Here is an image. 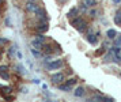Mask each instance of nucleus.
<instances>
[{"label":"nucleus","instance_id":"obj_1","mask_svg":"<svg viewBox=\"0 0 121 102\" xmlns=\"http://www.w3.org/2000/svg\"><path fill=\"white\" fill-rule=\"evenodd\" d=\"M72 26L75 27L76 30H79L80 33H83L86 29H87V23H86V21L83 19V18H75V19H72Z\"/></svg>","mask_w":121,"mask_h":102},{"label":"nucleus","instance_id":"obj_2","mask_svg":"<svg viewBox=\"0 0 121 102\" xmlns=\"http://www.w3.org/2000/svg\"><path fill=\"white\" fill-rule=\"evenodd\" d=\"M44 44H45V37L44 35H37V37L31 41V45H33L35 49H41Z\"/></svg>","mask_w":121,"mask_h":102},{"label":"nucleus","instance_id":"obj_3","mask_svg":"<svg viewBox=\"0 0 121 102\" xmlns=\"http://www.w3.org/2000/svg\"><path fill=\"white\" fill-rule=\"evenodd\" d=\"M46 65H48L49 70H59V68H61V65H63V60L57 59L55 61H49Z\"/></svg>","mask_w":121,"mask_h":102},{"label":"nucleus","instance_id":"obj_4","mask_svg":"<svg viewBox=\"0 0 121 102\" xmlns=\"http://www.w3.org/2000/svg\"><path fill=\"white\" fill-rule=\"evenodd\" d=\"M0 78H3L4 80H10V74H8V67L7 65L0 67Z\"/></svg>","mask_w":121,"mask_h":102},{"label":"nucleus","instance_id":"obj_5","mask_svg":"<svg viewBox=\"0 0 121 102\" xmlns=\"http://www.w3.org/2000/svg\"><path fill=\"white\" fill-rule=\"evenodd\" d=\"M26 10L29 12H34V14H37V11L39 10V7L35 4V1H27V4H26Z\"/></svg>","mask_w":121,"mask_h":102},{"label":"nucleus","instance_id":"obj_6","mask_svg":"<svg viewBox=\"0 0 121 102\" xmlns=\"http://www.w3.org/2000/svg\"><path fill=\"white\" fill-rule=\"evenodd\" d=\"M52 80H53V83H61L64 80V74L63 72H57L55 75H52Z\"/></svg>","mask_w":121,"mask_h":102},{"label":"nucleus","instance_id":"obj_7","mask_svg":"<svg viewBox=\"0 0 121 102\" xmlns=\"http://www.w3.org/2000/svg\"><path fill=\"white\" fill-rule=\"evenodd\" d=\"M110 50L113 52L114 59H118V61H121V48H118V46H114V48H112Z\"/></svg>","mask_w":121,"mask_h":102},{"label":"nucleus","instance_id":"obj_8","mask_svg":"<svg viewBox=\"0 0 121 102\" xmlns=\"http://www.w3.org/2000/svg\"><path fill=\"white\" fill-rule=\"evenodd\" d=\"M1 97L3 98H6V97H10L11 95V93H12V89L11 87H1Z\"/></svg>","mask_w":121,"mask_h":102},{"label":"nucleus","instance_id":"obj_9","mask_svg":"<svg viewBox=\"0 0 121 102\" xmlns=\"http://www.w3.org/2000/svg\"><path fill=\"white\" fill-rule=\"evenodd\" d=\"M48 30V23L46 22H41L38 25V27H37V31L38 33H45Z\"/></svg>","mask_w":121,"mask_h":102},{"label":"nucleus","instance_id":"obj_10","mask_svg":"<svg viewBox=\"0 0 121 102\" xmlns=\"http://www.w3.org/2000/svg\"><path fill=\"white\" fill-rule=\"evenodd\" d=\"M87 41L91 45H95V44L98 42V38H97V35H94V34H88L87 35Z\"/></svg>","mask_w":121,"mask_h":102},{"label":"nucleus","instance_id":"obj_11","mask_svg":"<svg viewBox=\"0 0 121 102\" xmlns=\"http://www.w3.org/2000/svg\"><path fill=\"white\" fill-rule=\"evenodd\" d=\"M106 35H108L110 40H114V37L117 35V33H116V30H113V29H109V30L106 31Z\"/></svg>","mask_w":121,"mask_h":102},{"label":"nucleus","instance_id":"obj_12","mask_svg":"<svg viewBox=\"0 0 121 102\" xmlns=\"http://www.w3.org/2000/svg\"><path fill=\"white\" fill-rule=\"evenodd\" d=\"M75 95L76 97H83L84 95V89L83 87H78L76 90H75Z\"/></svg>","mask_w":121,"mask_h":102},{"label":"nucleus","instance_id":"obj_13","mask_svg":"<svg viewBox=\"0 0 121 102\" xmlns=\"http://www.w3.org/2000/svg\"><path fill=\"white\" fill-rule=\"evenodd\" d=\"M114 22L116 25H121V11H117V14L114 16Z\"/></svg>","mask_w":121,"mask_h":102},{"label":"nucleus","instance_id":"obj_14","mask_svg":"<svg viewBox=\"0 0 121 102\" xmlns=\"http://www.w3.org/2000/svg\"><path fill=\"white\" fill-rule=\"evenodd\" d=\"M84 5L86 7H93V5H95V0H84Z\"/></svg>","mask_w":121,"mask_h":102},{"label":"nucleus","instance_id":"obj_15","mask_svg":"<svg viewBox=\"0 0 121 102\" xmlns=\"http://www.w3.org/2000/svg\"><path fill=\"white\" fill-rule=\"evenodd\" d=\"M76 12H78V10H76V8H72V10L69 11V12H68V18H71V19H72L73 16L76 15Z\"/></svg>","mask_w":121,"mask_h":102},{"label":"nucleus","instance_id":"obj_16","mask_svg":"<svg viewBox=\"0 0 121 102\" xmlns=\"http://www.w3.org/2000/svg\"><path fill=\"white\" fill-rule=\"evenodd\" d=\"M114 44H116V46H118L121 44V35H116L114 37Z\"/></svg>","mask_w":121,"mask_h":102},{"label":"nucleus","instance_id":"obj_17","mask_svg":"<svg viewBox=\"0 0 121 102\" xmlns=\"http://www.w3.org/2000/svg\"><path fill=\"white\" fill-rule=\"evenodd\" d=\"M75 83H76V79H69V80H67V82H65V84H67V86H69V87L73 86Z\"/></svg>","mask_w":121,"mask_h":102},{"label":"nucleus","instance_id":"obj_18","mask_svg":"<svg viewBox=\"0 0 121 102\" xmlns=\"http://www.w3.org/2000/svg\"><path fill=\"white\" fill-rule=\"evenodd\" d=\"M60 90H63V91H69V90H71V87L67 86V84H60Z\"/></svg>","mask_w":121,"mask_h":102},{"label":"nucleus","instance_id":"obj_19","mask_svg":"<svg viewBox=\"0 0 121 102\" xmlns=\"http://www.w3.org/2000/svg\"><path fill=\"white\" fill-rule=\"evenodd\" d=\"M101 101H104V102H114L113 101V98H110V97H101Z\"/></svg>","mask_w":121,"mask_h":102},{"label":"nucleus","instance_id":"obj_20","mask_svg":"<svg viewBox=\"0 0 121 102\" xmlns=\"http://www.w3.org/2000/svg\"><path fill=\"white\" fill-rule=\"evenodd\" d=\"M98 101H101V97H94L91 99H87V102H98Z\"/></svg>","mask_w":121,"mask_h":102},{"label":"nucleus","instance_id":"obj_21","mask_svg":"<svg viewBox=\"0 0 121 102\" xmlns=\"http://www.w3.org/2000/svg\"><path fill=\"white\" fill-rule=\"evenodd\" d=\"M31 53H33L34 56H37V57H39V54H41L38 50H35V49H31Z\"/></svg>","mask_w":121,"mask_h":102},{"label":"nucleus","instance_id":"obj_22","mask_svg":"<svg viewBox=\"0 0 121 102\" xmlns=\"http://www.w3.org/2000/svg\"><path fill=\"white\" fill-rule=\"evenodd\" d=\"M104 52H105V49H104V48H101V49H98V50L95 52V54H97V56H99V54H102Z\"/></svg>","mask_w":121,"mask_h":102},{"label":"nucleus","instance_id":"obj_23","mask_svg":"<svg viewBox=\"0 0 121 102\" xmlns=\"http://www.w3.org/2000/svg\"><path fill=\"white\" fill-rule=\"evenodd\" d=\"M112 1H113L114 4H120V3H121V0H112Z\"/></svg>","mask_w":121,"mask_h":102},{"label":"nucleus","instance_id":"obj_24","mask_svg":"<svg viewBox=\"0 0 121 102\" xmlns=\"http://www.w3.org/2000/svg\"><path fill=\"white\" fill-rule=\"evenodd\" d=\"M60 1H61V3H64V1H65V0H60Z\"/></svg>","mask_w":121,"mask_h":102},{"label":"nucleus","instance_id":"obj_25","mask_svg":"<svg viewBox=\"0 0 121 102\" xmlns=\"http://www.w3.org/2000/svg\"><path fill=\"white\" fill-rule=\"evenodd\" d=\"M1 3H3V0H0V4H1Z\"/></svg>","mask_w":121,"mask_h":102}]
</instances>
